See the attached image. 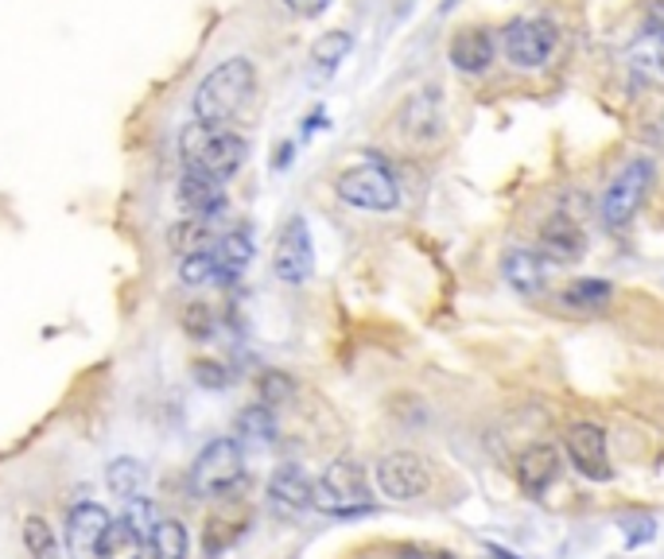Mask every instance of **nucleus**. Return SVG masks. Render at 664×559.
Instances as JSON below:
<instances>
[{
	"label": "nucleus",
	"mask_w": 664,
	"mask_h": 559,
	"mask_svg": "<svg viewBox=\"0 0 664 559\" xmlns=\"http://www.w3.org/2000/svg\"><path fill=\"white\" fill-rule=\"evenodd\" d=\"M253 90H257V66L245 55H233L226 63H218L210 75L199 82L191 98V113L199 125L210 129H226L245 105H250Z\"/></svg>",
	"instance_id": "nucleus-1"
},
{
	"label": "nucleus",
	"mask_w": 664,
	"mask_h": 559,
	"mask_svg": "<svg viewBox=\"0 0 664 559\" xmlns=\"http://www.w3.org/2000/svg\"><path fill=\"white\" fill-rule=\"evenodd\" d=\"M179 152H183L187 171L226 183L230 176H238L245 156H250V140L230 129H210V125L191 121L179 136Z\"/></svg>",
	"instance_id": "nucleus-2"
},
{
	"label": "nucleus",
	"mask_w": 664,
	"mask_h": 559,
	"mask_svg": "<svg viewBox=\"0 0 664 559\" xmlns=\"http://www.w3.org/2000/svg\"><path fill=\"white\" fill-rule=\"evenodd\" d=\"M311 509L327 512V517H361V512L373 509V497H369V478L366 466L354 463V458H334L323 474L315 478V505Z\"/></svg>",
	"instance_id": "nucleus-3"
},
{
	"label": "nucleus",
	"mask_w": 664,
	"mask_h": 559,
	"mask_svg": "<svg viewBox=\"0 0 664 559\" xmlns=\"http://www.w3.org/2000/svg\"><path fill=\"white\" fill-rule=\"evenodd\" d=\"M241 478H245V447H241L233 435H226V439H214V443H206V447L199 451L191 474H187V485H191L194 497L218 502V497L238 490Z\"/></svg>",
	"instance_id": "nucleus-4"
},
{
	"label": "nucleus",
	"mask_w": 664,
	"mask_h": 559,
	"mask_svg": "<svg viewBox=\"0 0 664 559\" xmlns=\"http://www.w3.org/2000/svg\"><path fill=\"white\" fill-rule=\"evenodd\" d=\"M334 191L346 206H358V210H373V214H388L400 206V186L393 179V171L381 168V164H358V168H346L334 179Z\"/></svg>",
	"instance_id": "nucleus-5"
},
{
	"label": "nucleus",
	"mask_w": 664,
	"mask_h": 559,
	"mask_svg": "<svg viewBox=\"0 0 664 559\" xmlns=\"http://www.w3.org/2000/svg\"><path fill=\"white\" fill-rule=\"evenodd\" d=\"M556 43H560V31L545 16H521L501 31V51L516 70H540L552 58Z\"/></svg>",
	"instance_id": "nucleus-6"
},
{
	"label": "nucleus",
	"mask_w": 664,
	"mask_h": 559,
	"mask_svg": "<svg viewBox=\"0 0 664 559\" xmlns=\"http://www.w3.org/2000/svg\"><path fill=\"white\" fill-rule=\"evenodd\" d=\"M649 183H653V164H649V159H629L626 168L610 179L606 191H602V206H599L602 225H606V230L629 225V218L637 214V206L646 198Z\"/></svg>",
	"instance_id": "nucleus-7"
},
{
	"label": "nucleus",
	"mask_w": 664,
	"mask_h": 559,
	"mask_svg": "<svg viewBox=\"0 0 664 559\" xmlns=\"http://www.w3.org/2000/svg\"><path fill=\"white\" fill-rule=\"evenodd\" d=\"M373 482L388 502H416L432 490V466L416 451H393L373 466Z\"/></svg>",
	"instance_id": "nucleus-8"
},
{
	"label": "nucleus",
	"mask_w": 664,
	"mask_h": 559,
	"mask_svg": "<svg viewBox=\"0 0 664 559\" xmlns=\"http://www.w3.org/2000/svg\"><path fill=\"white\" fill-rule=\"evenodd\" d=\"M272 269L284 284H307L315 272V242L311 230L299 214L288 218L277 233V249H272Z\"/></svg>",
	"instance_id": "nucleus-9"
},
{
	"label": "nucleus",
	"mask_w": 664,
	"mask_h": 559,
	"mask_svg": "<svg viewBox=\"0 0 664 559\" xmlns=\"http://www.w3.org/2000/svg\"><path fill=\"white\" fill-rule=\"evenodd\" d=\"M563 447H567V458L579 470L583 478L590 482H606L610 478V455H606V431L590 419H575L567 435H563Z\"/></svg>",
	"instance_id": "nucleus-10"
},
{
	"label": "nucleus",
	"mask_w": 664,
	"mask_h": 559,
	"mask_svg": "<svg viewBox=\"0 0 664 559\" xmlns=\"http://www.w3.org/2000/svg\"><path fill=\"white\" fill-rule=\"evenodd\" d=\"M560 451L552 443H528L516 455V485L525 497H545L560 478Z\"/></svg>",
	"instance_id": "nucleus-11"
},
{
	"label": "nucleus",
	"mask_w": 664,
	"mask_h": 559,
	"mask_svg": "<svg viewBox=\"0 0 664 559\" xmlns=\"http://www.w3.org/2000/svg\"><path fill=\"white\" fill-rule=\"evenodd\" d=\"M113 517L105 505L98 502H78L66 512V544H71L74 556H98L105 532H110Z\"/></svg>",
	"instance_id": "nucleus-12"
},
{
	"label": "nucleus",
	"mask_w": 664,
	"mask_h": 559,
	"mask_svg": "<svg viewBox=\"0 0 664 559\" xmlns=\"http://www.w3.org/2000/svg\"><path fill=\"white\" fill-rule=\"evenodd\" d=\"M176 198H179V206H183L187 218H203V222H218V218L226 214V206H230L226 183L194 176V171H183V179H179V186H176Z\"/></svg>",
	"instance_id": "nucleus-13"
},
{
	"label": "nucleus",
	"mask_w": 664,
	"mask_h": 559,
	"mask_svg": "<svg viewBox=\"0 0 664 559\" xmlns=\"http://www.w3.org/2000/svg\"><path fill=\"white\" fill-rule=\"evenodd\" d=\"M400 132H405L412 144H420V148H427V144H435V140L443 136V109H439V93L435 90H420L412 93L405 102V109H400L397 117Z\"/></svg>",
	"instance_id": "nucleus-14"
},
{
	"label": "nucleus",
	"mask_w": 664,
	"mask_h": 559,
	"mask_svg": "<svg viewBox=\"0 0 664 559\" xmlns=\"http://www.w3.org/2000/svg\"><path fill=\"white\" fill-rule=\"evenodd\" d=\"M587 252V233L575 218L552 214L540 225V261L552 264H575Z\"/></svg>",
	"instance_id": "nucleus-15"
},
{
	"label": "nucleus",
	"mask_w": 664,
	"mask_h": 559,
	"mask_svg": "<svg viewBox=\"0 0 664 559\" xmlns=\"http://www.w3.org/2000/svg\"><path fill=\"white\" fill-rule=\"evenodd\" d=\"M447 55H451L455 70H462V75H486L494 55H498V43H494L486 28H462L455 31Z\"/></svg>",
	"instance_id": "nucleus-16"
},
{
	"label": "nucleus",
	"mask_w": 664,
	"mask_h": 559,
	"mask_svg": "<svg viewBox=\"0 0 664 559\" xmlns=\"http://www.w3.org/2000/svg\"><path fill=\"white\" fill-rule=\"evenodd\" d=\"M268 497L272 505L284 512H304L315 505V482L299 470V466H277L272 478H268Z\"/></svg>",
	"instance_id": "nucleus-17"
},
{
	"label": "nucleus",
	"mask_w": 664,
	"mask_h": 559,
	"mask_svg": "<svg viewBox=\"0 0 664 559\" xmlns=\"http://www.w3.org/2000/svg\"><path fill=\"white\" fill-rule=\"evenodd\" d=\"M501 272H506V284L521 296H536L545 291V261L540 252L533 249H509L506 261H501Z\"/></svg>",
	"instance_id": "nucleus-18"
},
{
	"label": "nucleus",
	"mask_w": 664,
	"mask_h": 559,
	"mask_svg": "<svg viewBox=\"0 0 664 559\" xmlns=\"http://www.w3.org/2000/svg\"><path fill=\"white\" fill-rule=\"evenodd\" d=\"M218 222H203V218H179L171 230H167V245L171 252H179V261L183 257H194V252H210L218 245Z\"/></svg>",
	"instance_id": "nucleus-19"
},
{
	"label": "nucleus",
	"mask_w": 664,
	"mask_h": 559,
	"mask_svg": "<svg viewBox=\"0 0 664 559\" xmlns=\"http://www.w3.org/2000/svg\"><path fill=\"white\" fill-rule=\"evenodd\" d=\"M105 485H110V494L120 497V502H132V497L144 494L148 485V466L140 458H113L105 466Z\"/></svg>",
	"instance_id": "nucleus-20"
},
{
	"label": "nucleus",
	"mask_w": 664,
	"mask_h": 559,
	"mask_svg": "<svg viewBox=\"0 0 664 559\" xmlns=\"http://www.w3.org/2000/svg\"><path fill=\"white\" fill-rule=\"evenodd\" d=\"M148 548H152V559H191V532L176 517H164L148 536Z\"/></svg>",
	"instance_id": "nucleus-21"
},
{
	"label": "nucleus",
	"mask_w": 664,
	"mask_h": 559,
	"mask_svg": "<svg viewBox=\"0 0 664 559\" xmlns=\"http://www.w3.org/2000/svg\"><path fill=\"white\" fill-rule=\"evenodd\" d=\"M144 548H148L144 536L120 517V521H113L110 532H105L102 548H98V559H144Z\"/></svg>",
	"instance_id": "nucleus-22"
},
{
	"label": "nucleus",
	"mask_w": 664,
	"mask_h": 559,
	"mask_svg": "<svg viewBox=\"0 0 664 559\" xmlns=\"http://www.w3.org/2000/svg\"><path fill=\"white\" fill-rule=\"evenodd\" d=\"M210 252L221 261V269L230 272L233 280H238L241 269H245V264L253 261V252H257V249H253V233H245V230H226Z\"/></svg>",
	"instance_id": "nucleus-23"
},
{
	"label": "nucleus",
	"mask_w": 664,
	"mask_h": 559,
	"mask_svg": "<svg viewBox=\"0 0 664 559\" xmlns=\"http://www.w3.org/2000/svg\"><path fill=\"white\" fill-rule=\"evenodd\" d=\"M179 280L187 288H206V284H233V276L221 269V261L214 252H194L179 261Z\"/></svg>",
	"instance_id": "nucleus-24"
},
{
	"label": "nucleus",
	"mask_w": 664,
	"mask_h": 559,
	"mask_svg": "<svg viewBox=\"0 0 664 559\" xmlns=\"http://www.w3.org/2000/svg\"><path fill=\"white\" fill-rule=\"evenodd\" d=\"M610 296H614V288H610L606 280H575L572 288L563 291V308H572V311H583V315H595V311H602L610 303Z\"/></svg>",
	"instance_id": "nucleus-25"
},
{
	"label": "nucleus",
	"mask_w": 664,
	"mask_h": 559,
	"mask_svg": "<svg viewBox=\"0 0 664 559\" xmlns=\"http://www.w3.org/2000/svg\"><path fill=\"white\" fill-rule=\"evenodd\" d=\"M233 435L241 439H257V443H268V439L277 435V419H272V408H265V404H250L245 412H238V419H233Z\"/></svg>",
	"instance_id": "nucleus-26"
},
{
	"label": "nucleus",
	"mask_w": 664,
	"mask_h": 559,
	"mask_svg": "<svg viewBox=\"0 0 664 559\" xmlns=\"http://www.w3.org/2000/svg\"><path fill=\"white\" fill-rule=\"evenodd\" d=\"M354 51V36L350 31H323V36L311 43V63L319 66V70H334V66L342 63V58Z\"/></svg>",
	"instance_id": "nucleus-27"
},
{
	"label": "nucleus",
	"mask_w": 664,
	"mask_h": 559,
	"mask_svg": "<svg viewBox=\"0 0 664 559\" xmlns=\"http://www.w3.org/2000/svg\"><path fill=\"white\" fill-rule=\"evenodd\" d=\"M257 396L265 408H280V404H288L295 396V381L280 369H265L257 377Z\"/></svg>",
	"instance_id": "nucleus-28"
},
{
	"label": "nucleus",
	"mask_w": 664,
	"mask_h": 559,
	"mask_svg": "<svg viewBox=\"0 0 664 559\" xmlns=\"http://www.w3.org/2000/svg\"><path fill=\"white\" fill-rule=\"evenodd\" d=\"M24 548L31 551V559H55V529L43 521V517H28L24 521Z\"/></svg>",
	"instance_id": "nucleus-29"
},
{
	"label": "nucleus",
	"mask_w": 664,
	"mask_h": 559,
	"mask_svg": "<svg viewBox=\"0 0 664 559\" xmlns=\"http://www.w3.org/2000/svg\"><path fill=\"white\" fill-rule=\"evenodd\" d=\"M618 529L626 536V548H646L656 541V521L649 512H626V517H618Z\"/></svg>",
	"instance_id": "nucleus-30"
},
{
	"label": "nucleus",
	"mask_w": 664,
	"mask_h": 559,
	"mask_svg": "<svg viewBox=\"0 0 664 559\" xmlns=\"http://www.w3.org/2000/svg\"><path fill=\"white\" fill-rule=\"evenodd\" d=\"M125 521L132 524V529L140 532V536H152V529H156V509H152V502H148L144 494L132 497V502H125Z\"/></svg>",
	"instance_id": "nucleus-31"
},
{
	"label": "nucleus",
	"mask_w": 664,
	"mask_h": 559,
	"mask_svg": "<svg viewBox=\"0 0 664 559\" xmlns=\"http://www.w3.org/2000/svg\"><path fill=\"white\" fill-rule=\"evenodd\" d=\"M194 381L206 385V389H226L233 377H230V369L218 362H194Z\"/></svg>",
	"instance_id": "nucleus-32"
},
{
	"label": "nucleus",
	"mask_w": 664,
	"mask_h": 559,
	"mask_svg": "<svg viewBox=\"0 0 664 559\" xmlns=\"http://www.w3.org/2000/svg\"><path fill=\"white\" fill-rule=\"evenodd\" d=\"M334 0H284V9L299 20H319L327 9H331Z\"/></svg>",
	"instance_id": "nucleus-33"
},
{
	"label": "nucleus",
	"mask_w": 664,
	"mask_h": 559,
	"mask_svg": "<svg viewBox=\"0 0 664 559\" xmlns=\"http://www.w3.org/2000/svg\"><path fill=\"white\" fill-rule=\"evenodd\" d=\"M288 164H292V144H280V148H277V159H272V168L284 171Z\"/></svg>",
	"instance_id": "nucleus-34"
},
{
	"label": "nucleus",
	"mask_w": 664,
	"mask_h": 559,
	"mask_svg": "<svg viewBox=\"0 0 664 559\" xmlns=\"http://www.w3.org/2000/svg\"><path fill=\"white\" fill-rule=\"evenodd\" d=\"M656 28L664 31V0H656V4H653V20H649V31H656Z\"/></svg>",
	"instance_id": "nucleus-35"
},
{
	"label": "nucleus",
	"mask_w": 664,
	"mask_h": 559,
	"mask_svg": "<svg viewBox=\"0 0 664 559\" xmlns=\"http://www.w3.org/2000/svg\"><path fill=\"white\" fill-rule=\"evenodd\" d=\"M489 556H494V559H521V556H513V551H509V548H498V544H489Z\"/></svg>",
	"instance_id": "nucleus-36"
},
{
	"label": "nucleus",
	"mask_w": 664,
	"mask_h": 559,
	"mask_svg": "<svg viewBox=\"0 0 664 559\" xmlns=\"http://www.w3.org/2000/svg\"><path fill=\"white\" fill-rule=\"evenodd\" d=\"M656 63H661V75H664V36H661V51H656Z\"/></svg>",
	"instance_id": "nucleus-37"
},
{
	"label": "nucleus",
	"mask_w": 664,
	"mask_h": 559,
	"mask_svg": "<svg viewBox=\"0 0 664 559\" xmlns=\"http://www.w3.org/2000/svg\"><path fill=\"white\" fill-rule=\"evenodd\" d=\"M455 4H459V0H443V9H455Z\"/></svg>",
	"instance_id": "nucleus-38"
}]
</instances>
